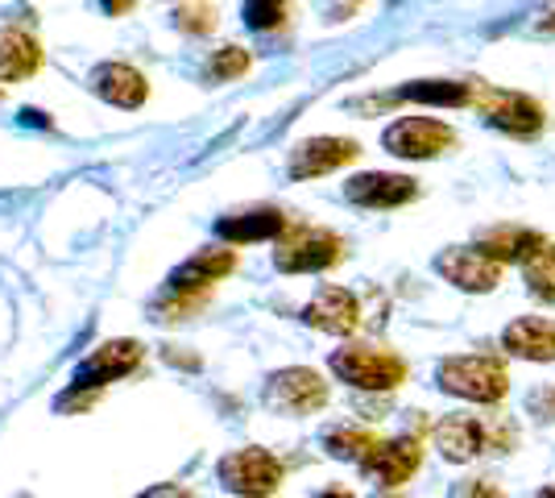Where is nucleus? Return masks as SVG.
<instances>
[{
  "mask_svg": "<svg viewBox=\"0 0 555 498\" xmlns=\"http://www.w3.org/2000/svg\"><path fill=\"white\" fill-rule=\"evenodd\" d=\"M473 104L493 129H502L509 138H534L543 129V120H547L539 100L522 92H506V88H481L473 95Z\"/></svg>",
  "mask_w": 555,
  "mask_h": 498,
  "instance_id": "6",
  "label": "nucleus"
},
{
  "mask_svg": "<svg viewBox=\"0 0 555 498\" xmlns=\"http://www.w3.org/2000/svg\"><path fill=\"white\" fill-rule=\"evenodd\" d=\"M534 498H555V486H547V490H539Z\"/></svg>",
  "mask_w": 555,
  "mask_h": 498,
  "instance_id": "33",
  "label": "nucleus"
},
{
  "mask_svg": "<svg viewBox=\"0 0 555 498\" xmlns=\"http://www.w3.org/2000/svg\"><path fill=\"white\" fill-rule=\"evenodd\" d=\"M436 270L452 286H461L468 295H486L502 283V261H493L489 254H481L477 245H461V250H443L436 258Z\"/></svg>",
  "mask_w": 555,
  "mask_h": 498,
  "instance_id": "10",
  "label": "nucleus"
},
{
  "mask_svg": "<svg viewBox=\"0 0 555 498\" xmlns=\"http://www.w3.org/2000/svg\"><path fill=\"white\" fill-rule=\"evenodd\" d=\"M423 465V440L418 436H398V440H382L377 449L361 461V474L370 477L373 486L398 490L418 474Z\"/></svg>",
  "mask_w": 555,
  "mask_h": 498,
  "instance_id": "8",
  "label": "nucleus"
},
{
  "mask_svg": "<svg viewBox=\"0 0 555 498\" xmlns=\"http://www.w3.org/2000/svg\"><path fill=\"white\" fill-rule=\"evenodd\" d=\"M282 461H278L274 452L266 449H236L229 452L224 461H220V482H224V490L241 498H270L282 486Z\"/></svg>",
  "mask_w": 555,
  "mask_h": 498,
  "instance_id": "5",
  "label": "nucleus"
},
{
  "mask_svg": "<svg viewBox=\"0 0 555 498\" xmlns=\"http://www.w3.org/2000/svg\"><path fill=\"white\" fill-rule=\"evenodd\" d=\"M241 17L257 34H274L291 22V0H245L241 4Z\"/></svg>",
  "mask_w": 555,
  "mask_h": 498,
  "instance_id": "23",
  "label": "nucleus"
},
{
  "mask_svg": "<svg viewBox=\"0 0 555 498\" xmlns=\"http://www.w3.org/2000/svg\"><path fill=\"white\" fill-rule=\"evenodd\" d=\"M141 498H195V495L183 490V486H154V490H145Z\"/></svg>",
  "mask_w": 555,
  "mask_h": 498,
  "instance_id": "28",
  "label": "nucleus"
},
{
  "mask_svg": "<svg viewBox=\"0 0 555 498\" xmlns=\"http://www.w3.org/2000/svg\"><path fill=\"white\" fill-rule=\"evenodd\" d=\"M302 320L311 329L332 332V336H348V332L361 329V304L357 295L345 291V286H324L307 308H302Z\"/></svg>",
  "mask_w": 555,
  "mask_h": 498,
  "instance_id": "14",
  "label": "nucleus"
},
{
  "mask_svg": "<svg viewBox=\"0 0 555 498\" xmlns=\"http://www.w3.org/2000/svg\"><path fill=\"white\" fill-rule=\"evenodd\" d=\"M327 404V382L307 370V366H291L278 370L274 379L266 382V407H274L282 416H311Z\"/></svg>",
  "mask_w": 555,
  "mask_h": 498,
  "instance_id": "7",
  "label": "nucleus"
},
{
  "mask_svg": "<svg viewBox=\"0 0 555 498\" xmlns=\"http://www.w3.org/2000/svg\"><path fill=\"white\" fill-rule=\"evenodd\" d=\"M543 29H555V4L547 9V17H543Z\"/></svg>",
  "mask_w": 555,
  "mask_h": 498,
  "instance_id": "32",
  "label": "nucleus"
},
{
  "mask_svg": "<svg viewBox=\"0 0 555 498\" xmlns=\"http://www.w3.org/2000/svg\"><path fill=\"white\" fill-rule=\"evenodd\" d=\"M527 286L534 299L555 304V245H543L531 261H527Z\"/></svg>",
  "mask_w": 555,
  "mask_h": 498,
  "instance_id": "24",
  "label": "nucleus"
},
{
  "mask_svg": "<svg viewBox=\"0 0 555 498\" xmlns=\"http://www.w3.org/2000/svg\"><path fill=\"white\" fill-rule=\"evenodd\" d=\"M315 498H357V495H348V490H324V495H315Z\"/></svg>",
  "mask_w": 555,
  "mask_h": 498,
  "instance_id": "31",
  "label": "nucleus"
},
{
  "mask_svg": "<svg viewBox=\"0 0 555 498\" xmlns=\"http://www.w3.org/2000/svg\"><path fill=\"white\" fill-rule=\"evenodd\" d=\"M175 25H179L183 34H211V29H216V9H211V4H183V9L175 13Z\"/></svg>",
  "mask_w": 555,
  "mask_h": 498,
  "instance_id": "26",
  "label": "nucleus"
},
{
  "mask_svg": "<svg viewBox=\"0 0 555 498\" xmlns=\"http://www.w3.org/2000/svg\"><path fill=\"white\" fill-rule=\"evenodd\" d=\"M232 270H236V254L232 250H199L195 258H186L166 279V286H170V295H195V299H204L220 279H229Z\"/></svg>",
  "mask_w": 555,
  "mask_h": 498,
  "instance_id": "13",
  "label": "nucleus"
},
{
  "mask_svg": "<svg viewBox=\"0 0 555 498\" xmlns=\"http://www.w3.org/2000/svg\"><path fill=\"white\" fill-rule=\"evenodd\" d=\"M382 440L373 436V432H365V427H336V432H327L324 449L336 457V461H365L373 449H377Z\"/></svg>",
  "mask_w": 555,
  "mask_h": 498,
  "instance_id": "22",
  "label": "nucleus"
},
{
  "mask_svg": "<svg viewBox=\"0 0 555 498\" xmlns=\"http://www.w3.org/2000/svg\"><path fill=\"white\" fill-rule=\"evenodd\" d=\"M340 258H345V241L332 229H315V225H286L274 250V266L282 274H320Z\"/></svg>",
  "mask_w": 555,
  "mask_h": 498,
  "instance_id": "2",
  "label": "nucleus"
},
{
  "mask_svg": "<svg viewBox=\"0 0 555 498\" xmlns=\"http://www.w3.org/2000/svg\"><path fill=\"white\" fill-rule=\"evenodd\" d=\"M42 59L47 50L25 25H0V79L4 84H22L29 75H38Z\"/></svg>",
  "mask_w": 555,
  "mask_h": 498,
  "instance_id": "16",
  "label": "nucleus"
},
{
  "mask_svg": "<svg viewBox=\"0 0 555 498\" xmlns=\"http://www.w3.org/2000/svg\"><path fill=\"white\" fill-rule=\"evenodd\" d=\"M100 9H104L108 17H125V13L138 9V0H100Z\"/></svg>",
  "mask_w": 555,
  "mask_h": 498,
  "instance_id": "27",
  "label": "nucleus"
},
{
  "mask_svg": "<svg viewBox=\"0 0 555 498\" xmlns=\"http://www.w3.org/2000/svg\"><path fill=\"white\" fill-rule=\"evenodd\" d=\"M216 233L232 245H249V241H270L286 233V213L282 208H249V213H229L220 216Z\"/></svg>",
  "mask_w": 555,
  "mask_h": 498,
  "instance_id": "20",
  "label": "nucleus"
},
{
  "mask_svg": "<svg viewBox=\"0 0 555 498\" xmlns=\"http://www.w3.org/2000/svg\"><path fill=\"white\" fill-rule=\"evenodd\" d=\"M547 245V238L543 233H534V229H527V225H493V229H481L477 233V250L481 254H489L493 261H527L539 254Z\"/></svg>",
  "mask_w": 555,
  "mask_h": 498,
  "instance_id": "19",
  "label": "nucleus"
},
{
  "mask_svg": "<svg viewBox=\"0 0 555 498\" xmlns=\"http://www.w3.org/2000/svg\"><path fill=\"white\" fill-rule=\"evenodd\" d=\"M332 374L357 391H393L406 382V361L377 345H345L332 354Z\"/></svg>",
  "mask_w": 555,
  "mask_h": 498,
  "instance_id": "3",
  "label": "nucleus"
},
{
  "mask_svg": "<svg viewBox=\"0 0 555 498\" xmlns=\"http://www.w3.org/2000/svg\"><path fill=\"white\" fill-rule=\"evenodd\" d=\"M88 84H92V92L104 100V104H113V108H141L145 100H150V79L138 72V67H129V63H100L92 75H88Z\"/></svg>",
  "mask_w": 555,
  "mask_h": 498,
  "instance_id": "15",
  "label": "nucleus"
},
{
  "mask_svg": "<svg viewBox=\"0 0 555 498\" xmlns=\"http://www.w3.org/2000/svg\"><path fill=\"white\" fill-rule=\"evenodd\" d=\"M22 120L25 125H47L50 129V113H38V108H22Z\"/></svg>",
  "mask_w": 555,
  "mask_h": 498,
  "instance_id": "29",
  "label": "nucleus"
},
{
  "mask_svg": "<svg viewBox=\"0 0 555 498\" xmlns=\"http://www.w3.org/2000/svg\"><path fill=\"white\" fill-rule=\"evenodd\" d=\"M502 349L522 361H555V320L518 316L502 329Z\"/></svg>",
  "mask_w": 555,
  "mask_h": 498,
  "instance_id": "17",
  "label": "nucleus"
},
{
  "mask_svg": "<svg viewBox=\"0 0 555 498\" xmlns=\"http://www.w3.org/2000/svg\"><path fill=\"white\" fill-rule=\"evenodd\" d=\"M361 145L352 138H307L291 150V163H286V175L302 183V179H320V175H332L340 166L357 163Z\"/></svg>",
  "mask_w": 555,
  "mask_h": 498,
  "instance_id": "9",
  "label": "nucleus"
},
{
  "mask_svg": "<svg viewBox=\"0 0 555 498\" xmlns=\"http://www.w3.org/2000/svg\"><path fill=\"white\" fill-rule=\"evenodd\" d=\"M468 498H502V495H498V486H481L477 482V486H468Z\"/></svg>",
  "mask_w": 555,
  "mask_h": 498,
  "instance_id": "30",
  "label": "nucleus"
},
{
  "mask_svg": "<svg viewBox=\"0 0 555 498\" xmlns=\"http://www.w3.org/2000/svg\"><path fill=\"white\" fill-rule=\"evenodd\" d=\"M141 357H145V349H141L138 341H129V336L104 341V345L75 370V386H92V391H100V386H108V382L133 374V370L141 366Z\"/></svg>",
  "mask_w": 555,
  "mask_h": 498,
  "instance_id": "12",
  "label": "nucleus"
},
{
  "mask_svg": "<svg viewBox=\"0 0 555 498\" xmlns=\"http://www.w3.org/2000/svg\"><path fill=\"white\" fill-rule=\"evenodd\" d=\"M382 145L393 158H411V163H427L440 158L448 150H456V129L436 117H398L382 133Z\"/></svg>",
  "mask_w": 555,
  "mask_h": 498,
  "instance_id": "4",
  "label": "nucleus"
},
{
  "mask_svg": "<svg viewBox=\"0 0 555 498\" xmlns=\"http://www.w3.org/2000/svg\"><path fill=\"white\" fill-rule=\"evenodd\" d=\"M418 195V183L411 175H390V170H365L345 183V200L357 208H402Z\"/></svg>",
  "mask_w": 555,
  "mask_h": 498,
  "instance_id": "11",
  "label": "nucleus"
},
{
  "mask_svg": "<svg viewBox=\"0 0 555 498\" xmlns=\"http://www.w3.org/2000/svg\"><path fill=\"white\" fill-rule=\"evenodd\" d=\"M443 395H456L468 404H498L506 399L509 374L498 357L486 354H468V357H443L440 370H436Z\"/></svg>",
  "mask_w": 555,
  "mask_h": 498,
  "instance_id": "1",
  "label": "nucleus"
},
{
  "mask_svg": "<svg viewBox=\"0 0 555 498\" xmlns=\"http://www.w3.org/2000/svg\"><path fill=\"white\" fill-rule=\"evenodd\" d=\"M436 449L443 452V461L464 465L473 457H481L489 449L486 445V420L477 416H443L436 424Z\"/></svg>",
  "mask_w": 555,
  "mask_h": 498,
  "instance_id": "18",
  "label": "nucleus"
},
{
  "mask_svg": "<svg viewBox=\"0 0 555 498\" xmlns=\"http://www.w3.org/2000/svg\"><path fill=\"white\" fill-rule=\"evenodd\" d=\"M249 67H254V59H249V50L245 47H220L208 59L204 75H208L211 84H229V79H241Z\"/></svg>",
  "mask_w": 555,
  "mask_h": 498,
  "instance_id": "25",
  "label": "nucleus"
},
{
  "mask_svg": "<svg viewBox=\"0 0 555 498\" xmlns=\"http://www.w3.org/2000/svg\"><path fill=\"white\" fill-rule=\"evenodd\" d=\"M473 84L461 79H415V84H402L390 100H377V104H431V108H464L473 104Z\"/></svg>",
  "mask_w": 555,
  "mask_h": 498,
  "instance_id": "21",
  "label": "nucleus"
}]
</instances>
